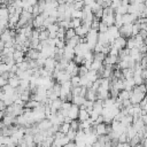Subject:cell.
Instances as JSON below:
<instances>
[{"label": "cell", "instance_id": "cell-21", "mask_svg": "<svg viewBox=\"0 0 147 147\" xmlns=\"http://www.w3.org/2000/svg\"><path fill=\"white\" fill-rule=\"evenodd\" d=\"M76 134H77V131L70 129L65 136H67V138L69 139V141H75V139H76Z\"/></svg>", "mask_w": 147, "mask_h": 147}, {"label": "cell", "instance_id": "cell-33", "mask_svg": "<svg viewBox=\"0 0 147 147\" xmlns=\"http://www.w3.org/2000/svg\"><path fill=\"white\" fill-rule=\"evenodd\" d=\"M76 147H77V146H76Z\"/></svg>", "mask_w": 147, "mask_h": 147}, {"label": "cell", "instance_id": "cell-30", "mask_svg": "<svg viewBox=\"0 0 147 147\" xmlns=\"http://www.w3.org/2000/svg\"><path fill=\"white\" fill-rule=\"evenodd\" d=\"M122 147H132V146H131L129 142H123V144H122Z\"/></svg>", "mask_w": 147, "mask_h": 147}, {"label": "cell", "instance_id": "cell-22", "mask_svg": "<svg viewBox=\"0 0 147 147\" xmlns=\"http://www.w3.org/2000/svg\"><path fill=\"white\" fill-rule=\"evenodd\" d=\"M79 82H80V77H79L78 75H77V76H72V77L70 78V83H71L72 87L79 86Z\"/></svg>", "mask_w": 147, "mask_h": 147}, {"label": "cell", "instance_id": "cell-8", "mask_svg": "<svg viewBox=\"0 0 147 147\" xmlns=\"http://www.w3.org/2000/svg\"><path fill=\"white\" fill-rule=\"evenodd\" d=\"M44 21H45V17L40 14V15H38V16L32 18V26L34 29H39V28L44 26Z\"/></svg>", "mask_w": 147, "mask_h": 147}, {"label": "cell", "instance_id": "cell-24", "mask_svg": "<svg viewBox=\"0 0 147 147\" xmlns=\"http://www.w3.org/2000/svg\"><path fill=\"white\" fill-rule=\"evenodd\" d=\"M106 55L103 53H94V60L95 61H99V62H103Z\"/></svg>", "mask_w": 147, "mask_h": 147}, {"label": "cell", "instance_id": "cell-16", "mask_svg": "<svg viewBox=\"0 0 147 147\" xmlns=\"http://www.w3.org/2000/svg\"><path fill=\"white\" fill-rule=\"evenodd\" d=\"M122 75H123L124 79H130L133 77V70L131 68H125L122 70Z\"/></svg>", "mask_w": 147, "mask_h": 147}, {"label": "cell", "instance_id": "cell-29", "mask_svg": "<svg viewBox=\"0 0 147 147\" xmlns=\"http://www.w3.org/2000/svg\"><path fill=\"white\" fill-rule=\"evenodd\" d=\"M63 147H76V144L74 142V141H69L65 146H63Z\"/></svg>", "mask_w": 147, "mask_h": 147}, {"label": "cell", "instance_id": "cell-1", "mask_svg": "<svg viewBox=\"0 0 147 147\" xmlns=\"http://www.w3.org/2000/svg\"><path fill=\"white\" fill-rule=\"evenodd\" d=\"M98 34H99V32L96 30H92V29H90V31L87 32L85 38H86V44H87V47L90 51H93L94 46L98 44Z\"/></svg>", "mask_w": 147, "mask_h": 147}, {"label": "cell", "instance_id": "cell-14", "mask_svg": "<svg viewBox=\"0 0 147 147\" xmlns=\"http://www.w3.org/2000/svg\"><path fill=\"white\" fill-rule=\"evenodd\" d=\"M85 101H86L85 98H83V96H80V95H76V96H72L71 103L76 105V106H78V107H82V106L85 103Z\"/></svg>", "mask_w": 147, "mask_h": 147}, {"label": "cell", "instance_id": "cell-25", "mask_svg": "<svg viewBox=\"0 0 147 147\" xmlns=\"http://www.w3.org/2000/svg\"><path fill=\"white\" fill-rule=\"evenodd\" d=\"M70 129L71 130H75V131L79 130V122L77 119H72L71 123H70Z\"/></svg>", "mask_w": 147, "mask_h": 147}, {"label": "cell", "instance_id": "cell-3", "mask_svg": "<svg viewBox=\"0 0 147 147\" xmlns=\"http://www.w3.org/2000/svg\"><path fill=\"white\" fill-rule=\"evenodd\" d=\"M119 36L121 37H124V38H130L132 37V24H123L119 29Z\"/></svg>", "mask_w": 147, "mask_h": 147}, {"label": "cell", "instance_id": "cell-10", "mask_svg": "<svg viewBox=\"0 0 147 147\" xmlns=\"http://www.w3.org/2000/svg\"><path fill=\"white\" fill-rule=\"evenodd\" d=\"M20 80H21V79H20L15 74H10V76H9V78H8V85L11 86L13 88H17L18 85H20Z\"/></svg>", "mask_w": 147, "mask_h": 147}, {"label": "cell", "instance_id": "cell-27", "mask_svg": "<svg viewBox=\"0 0 147 147\" xmlns=\"http://www.w3.org/2000/svg\"><path fill=\"white\" fill-rule=\"evenodd\" d=\"M83 2H84V6H92L94 2H95V0H83Z\"/></svg>", "mask_w": 147, "mask_h": 147}, {"label": "cell", "instance_id": "cell-31", "mask_svg": "<svg viewBox=\"0 0 147 147\" xmlns=\"http://www.w3.org/2000/svg\"><path fill=\"white\" fill-rule=\"evenodd\" d=\"M45 1H46V2H49V1H52V0H45Z\"/></svg>", "mask_w": 147, "mask_h": 147}, {"label": "cell", "instance_id": "cell-28", "mask_svg": "<svg viewBox=\"0 0 147 147\" xmlns=\"http://www.w3.org/2000/svg\"><path fill=\"white\" fill-rule=\"evenodd\" d=\"M141 77H142L144 82H146V80H147V69H144V70L141 71Z\"/></svg>", "mask_w": 147, "mask_h": 147}, {"label": "cell", "instance_id": "cell-2", "mask_svg": "<svg viewBox=\"0 0 147 147\" xmlns=\"http://www.w3.org/2000/svg\"><path fill=\"white\" fill-rule=\"evenodd\" d=\"M56 64H57V61L54 59V57H47L46 60H45V63H44V69L52 76V74H53V71L55 70V68H56Z\"/></svg>", "mask_w": 147, "mask_h": 147}, {"label": "cell", "instance_id": "cell-19", "mask_svg": "<svg viewBox=\"0 0 147 147\" xmlns=\"http://www.w3.org/2000/svg\"><path fill=\"white\" fill-rule=\"evenodd\" d=\"M82 20L80 18H71L70 20V28H72V29H76V28H78V26H80L82 25Z\"/></svg>", "mask_w": 147, "mask_h": 147}, {"label": "cell", "instance_id": "cell-12", "mask_svg": "<svg viewBox=\"0 0 147 147\" xmlns=\"http://www.w3.org/2000/svg\"><path fill=\"white\" fill-rule=\"evenodd\" d=\"M130 95H131V91H126V90H122V91H119V93H118V95H117V100L118 101H124V100H129L130 99Z\"/></svg>", "mask_w": 147, "mask_h": 147}, {"label": "cell", "instance_id": "cell-23", "mask_svg": "<svg viewBox=\"0 0 147 147\" xmlns=\"http://www.w3.org/2000/svg\"><path fill=\"white\" fill-rule=\"evenodd\" d=\"M108 31V25L106 23H103L102 21H100V24H99V29H98V32L100 33H103V32H107Z\"/></svg>", "mask_w": 147, "mask_h": 147}, {"label": "cell", "instance_id": "cell-15", "mask_svg": "<svg viewBox=\"0 0 147 147\" xmlns=\"http://www.w3.org/2000/svg\"><path fill=\"white\" fill-rule=\"evenodd\" d=\"M85 99L88 101H95L96 100V92L93 91L92 88H87L86 94H85Z\"/></svg>", "mask_w": 147, "mask_h": 147}, {"label": "cell", "instance_id": "cell-18", "mask_svg": "<svg viewBox=\"0 0 147 147\" xmlns=\"http://www.w3.org/2000/svg\"><path fill=\"white\" fill-rule=\"evenodd\" d=\"M69 130H70V124H69V123H62V124L59 126V132H61V133H63V134H67Z\"/></svg>", "mask_w": 147, "mask_h": 147}, {"label": "cell", "instance_id": "cell-7", "mask_svg": "<svg viewBox=\"0 0 147 147\" xmlns=\"http://www.w3.org/2000/svg\"><path fill=\"white\" fill-rule=\"evenodd\" d=\"M39 55H40V52H39V51L33 49V48H29L28 52L25 53V59H26V60L37 61V59L39 57Z\"/></svg>", "mask_w": 147, "mask_h": 147}, {"label": "cell", "instance_id": "cell-32", "mask_svg": "<svg viewBox=\"0 0 147 147\" xmlns=\"http://www.w3.org/2000/svg\"><path fill=\"white\" fill-rule=\"evenodd\" d=\"M1 146H2V145H1V144H0V147H1Z\"/></svg>", "mask_w": 147, "mask_h": 147}, {"label": "cell", "instance_id": "cell-13", "mask_svg": "<svg viewBox=\"0 0 147 147\" xmlns=\"http://www.w3.org/2000/svg\"><path fill=\"white\" fill-rule=\"evenodd\" d=\"M90 118V113L85 109V108H82L79 107V113H78V119L79 122H83V121H86Z\"/></svg>", "mask_w": 147, "mask_h": 147}, {"label": "cell", "instance_id": "cell-9", "mask_svg": "<svg viewBox=\"0 0 147 147\" xmlns=\"http://www.w3.org/2000/svg\"><path fill=\"white\" fill-rule=\"evenodd\" d=\"M78 113H79V107L72 103L69 111H68V117L71 118V119H77L78 118Z\"/></svg>", "mask_w": 147, "mask_h": 147}, {"label": "cell", "instance_id": "cell-17", "mask_svg": "<svg viewBox=\"0 0 147 147\" xmlns=\"http://www.w3.org/2000/svg\"><path fill=\"white\" fill-rule=\"evenodd\" d=\"M76 36V32H75V29H72V28H69V29H67L65 30V34H64V39H65V41L67 40H69V39H71L72 37H75Z\"/></svg>", "mask_w": 147, "mask_h": 147}, {"label": "cell", "instance_id": "cell-6", "mask_svg": "<svg viewBox=\"0 0 147 147\" xmlns=\"http://www.w3.org/2000/svg\"><path fill=\"white\" fill-rule=\"evenodd\" d=\"M111 45L115 46V47L118 48V49H123V48H125V46H126V38L119 36V37L115 38V40H114V42H113Z\"/></svg>", "mask_w": 147, "mask_h": 147}, {"label": "cell", "instance_id": "cell-26", "mask_svg": "<svg viewBox=\"0 0 147 147\" xmlns=\"http://www.w3.org/2000/svg\"><path fill=\"white\" fill-rule=\"evenodd\" d=\"M8 84V80L6 79V78H3L2 76H0V88H2L5 85H7Z\"/></svg>", "mask_w": 147, "mask_h": 147}, {"label": "cell", "instance_id": "cell-20", "mask_svg": "<svg viewBox=\"0 0 147 147\" xmlns=\"http://www.w3.org/2000/svg\"><path fill=\"white\" fill-rule=\"evenodd\" d=\"M59 24L57 23H54V24H51V25H48L46 29H47V31L49 32V33H56L57 32V30H59Z\"/></svg>", "mask_w": 147, "mask_h": 147}, {"label": "cell", "instance_id": "cell-11", "mask_svg": "<svg viewBox=\"0 0 147 147\" xmlns=\"http://www.w3.org/2000/svg\"><path fill=\"white\" fill-rule=\"evenodd\" d=\"M13 59H14V61H15L16 64L17 63H21V62H23L25 60V54L22 51H16L15 49V52L13 53Z\"/></svg>", "mask_w": 147, "mask_h": 147}, {"label": "cell", "instance_id": "cell-4", "mask_svg": "<svg viewBox=\"0 0 147 147\" xmlns=\"http://www.w3.org/2000/svg\"><path fill=\"white\" fill-rule=\"evenodd\" d=\"M78 67L79 65H77L72 60L71 61H69V63H68V65H67V68H65V71L72 77V76H77L78 75Z\"/></svg>", "mask_w": 147, "mask_h": 147}, {"label": "cell", "instance_id": "cell-5", "mask_svg": "<svg viewBox=\"0 0 147 147\" xmlns=\"http://www.w3.org/2000/svg\"><path fill=\"white\" fill-rule=\"evenodd\" d=\"M90 26L88 25H85V24H82L80 26H78V28H76L75 29V32H76V36H78L79 38H84V37H86V34H87V32L90 31Z\"/></svg>", "mask_w": 147, "mask_h": 147}]
</instances>
